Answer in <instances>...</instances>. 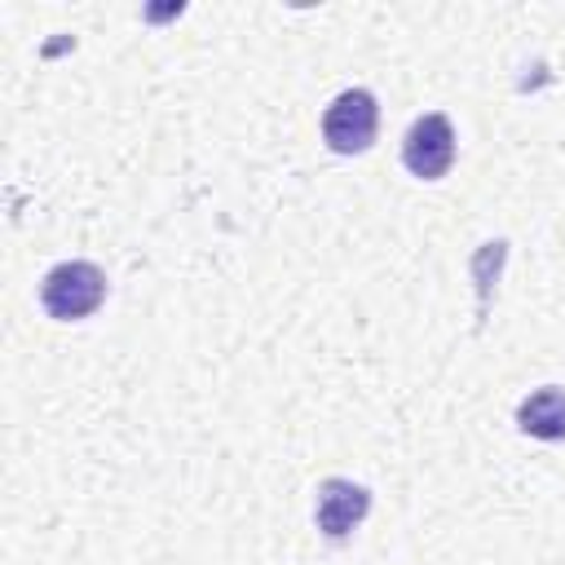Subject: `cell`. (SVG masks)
<instances>
[{"label":"cell","instance_id":"1","mask_svg":"<svg viewBox=\"0 0 565 565\" xmlns=\"http://www.w3.org/2000/svg\"><path fill=\"white\" fill-rule=\"evenodd\" d=\"M106 300V274L93 260H57L40 278V305L53 322H79Z\"/></svg>","mask_w":565,"mask_h":565},{"label":"cell","instance_id":"2","mask_svg":"<svg viewBox=\"0 0 565 565\" xmlns=\"http://www.w3.org/2000/svg\"><path fill=\"white\" fill-rule=\"evenodd\" d=\"M380 132V102L371 88H344L322 110V141L335 154H362L375 146Z\"/></svg>","mask_w":565,"mask_h":565},{"label":"cell","instance_id":"3","mask_svg":"<svg viewBox=\"0 0 565 565\" xmlns=\"http://www.w3.org/2000/svg\"><path fill=\"white\" fill-rule=\"evenodd\" d=\"M402 163L419 181H441L455 163V124H450V115L428 110V115L411 119V128L402 137Z\"/></svg>","mask_w":565,"mask_h":565},{"label":"cell","instance_id":"4","mask_svg":"<svg viewBox=\"0 0 565 565\" xmlns=\"http://www.w3.org/2000/svg\"><path fill=\"white\" fill-rule=\"evenodd\" d=\"M371 512V490L362 481H349V477H327L318 481V503H313V521H318V534L322 539H349Z\"/></svg>","mask_w":565,"mask_h":565},{"label":"cell","instance_id":"5","mask_svg":"<svg viewBox=\"0 0 565 565\" xmlns=\"http://www.w3.org/2000/svg\"><path fill=\"white\" fill-rule=\"evenodd\" d=\"M516 428L539 441H565V388L543 384L516 406Z\"/></svg>","mask_w":565,"mask_h":565},{"label":"cell","instance_id":"6","mask_svg":"<svg viewBox=\"0 0 565 565\" xmlns=\"http://www.w3.org/2000/svg\"><path fill=\"white\" fill-rule=\"evenodd\" d=\"M508 260V243L503 238H490L472 252V278H477V318L486 322L490 313V296H494V282H499V269Z\"/></svg>","mask_w":565,"mask_h":565}]
</instances>
